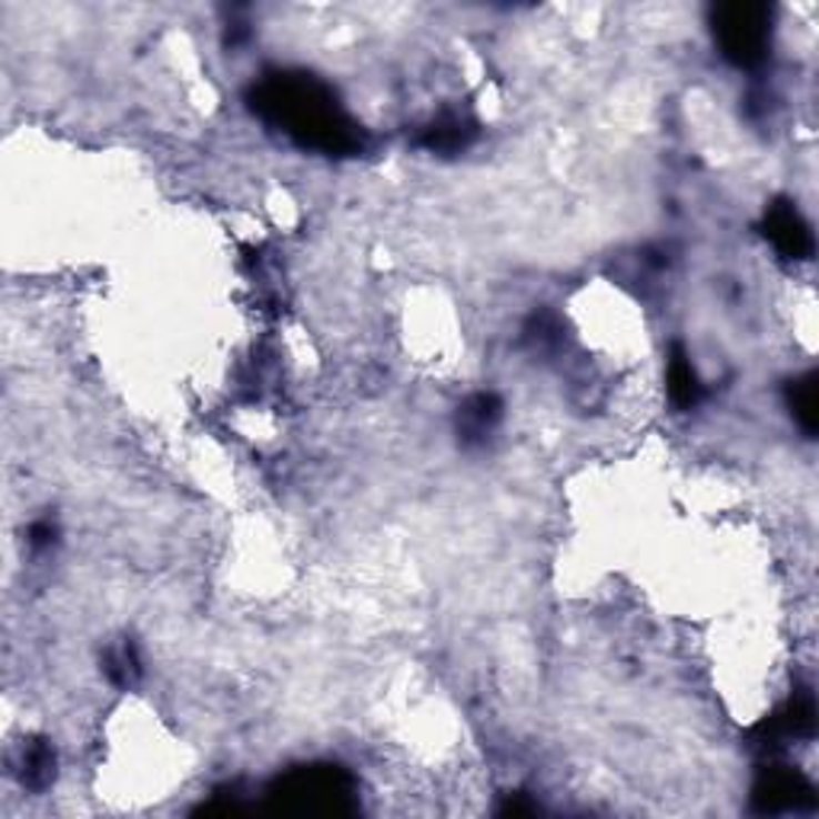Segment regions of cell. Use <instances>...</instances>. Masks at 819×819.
Segmentation results:
<instances>
[{
	"label": "cell",
	"instance_id": "cell-1",
	"mask_svg": "<svg viewBox=\"0 0 819 819\" xmlns=\"http://www.w3.org/2000/svg\"><path fill=\"white\" fill-rule=\"evenodd\" d=\"M253 110L304 148L324 154L362 151V129L343 112L336 93L311 74H266L250 93Z\"/></svg>",
	"mask_w": 819,
	"mask_h": 819
},
{
	"label": "cell",
	"instance_id": "cell-2",
	"mask_svg": "<svg viewBox=\"0 0 819 819\" xmlns=\"http://www.w3.org/2000/svg\"><path fill=\"white\" fill-rule=\"evenodd\" d=\"M710 29L720 46V55L737 68H759L771 46V7L756 0L717 3L710 13Z\"/></svg>",
	"mask_w": 819,
	"mask_h": 819
},
{
	"label": "cell",
	"instance_id": "cell-3",
	"mask_svg": "<svg viewBox=\"0 0 819 819\" xmlns=\"http://www.w3.org/2000/svg\"><path fill=\"white\" fill-rule=\"evenodd\" d=\"M765 237L785 260H807L813 253V234L797 205L788 199H778L765 212Z\"/></svg>",
	"mask_w": 819,
	"mask_h": 819
},
{
	"label": "cell",
	"instance_id": "cell-4",
	"mask_svg": "<svg viewBox=\"0 0 819 819\" xmlns=\"http://www.w3.org/2000/svg\"><path fill=\"white\" fill-rule=\"evenodd\" d=\"M810 785L797 771H768L756 785V800L762 803V810H797L810 800Z\"/></svg>",
	"mask_w": 819,
	"mask_h": 819
},
{
	"label": "cell",
	"instance_id": "cell-5",
	"mask_svg": "<svg viewBox=\"0 0 819 819\" xmlns=\"http://www.w3.org/2000/svg\"><path fill=\"white\" fill-rule=\"evenodd\" d=\"M503 416V404L496 394H474L458 413V433L465 442H484L496 429Z\"/></svg>",
	"mask_w": 819,
	"mask_h": 819
},
{
	"label": "cell",
	"instance_id": "cell-6",
	"mask_svg": "<svg viewBox=\"0 0 819 819\" xmlns=\"http://www.w3.org/2000/svg\"><path fill=\"white\" fill-rule=\"evenodd\" d=\"M666 382H669V397H673L676 407H695L701 401V382H698V375L691 368V358L683 350H676L673 358H669Z\"/></svg>",
	"mask_w": 819,
	"mask_h": 819
},
{
	"label": "cell",
	"instance_id": "cell-7",
	"mask_svg": "<svg viewBox=\"0 0 819 819\" xmlns=\"http://www.w3.org/2000/svg\"><path fill=\"white\" fill-rule=\"evenodd\" d=\"M788 404H791L793 419L800 423V429L807 436H813L819 426V401H817V375H803V378H793L788 387Z\"/></svg>",
	"mask_w": 819,
	"mask_h": 819
},
{
	"label": "cell",
	"instance_id": "cell-8",
	"mask_svg": "<svg viewBox=\"0 0 819 819\" xmlns=\"http://www.w3.org/2000/svg\"><path fill=\"white\" fill-rule=\"evenodd\" d=\"M471 138H474V122H467L462 115H445V119L433 122L419 141L429 151H458Z\"/></svg>",
	"mask_w": 819,
	"mask_h": 819
},
{
	"label": "cell",
	"instance_id": "cell-9",
	"mask_svg": "<svg viewBox=\"0 0 819 819\" xmlns=\"http://www.w3.org/2000/svg\"><path fill=\"white\" fill-rule=\"evenodd\" d=\"M27 781L32 788H42V785H49L52 781V775H55V752L46 746V742H36L32 749L27 752Z\"/></svg>",
	"mask_w": 819,
	"mask_h": 819
},
{
	"label": "cell",
	"instance_id": "cell-10",
	"mask_svg": "<svg viewBox=\"0 0 819 819\" xmlns=\"http://www.w3.org/2000/svg\"><path fill=\"white\" fill-rule=\"evenodd\" d=\"M29 542H32V547H49L55 542V525L52 522H36L32 532H29Z\"/></svg>",
	"mask_w": 819,
	"mask_h": 819
}]
</instances>
